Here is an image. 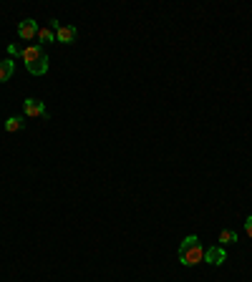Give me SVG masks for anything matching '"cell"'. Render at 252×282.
Returning <instances> with one entry per match:
<instances>
[{
  "label": "cell",
  "mask_w": 252,
  "mask_h": 282,
  "mask_svg": "<svg viewBox=\"0 0 252 282\" xmlns=\"http://www.w3.org/2000/svg\"><path fill=\"white\" fill-rule=\"evenodd\" d=\"M202 260H204V247H202L199 237H197V234L184 237L182 247H179V262H182L184 267H194V265H199Z\"/></svg>",
  "instance_id": "cell-2"
},
{
  "label": "cell",
  "mask_w": 252,
  "mask_h": 282,
  "mask_svg": "<svg viewBox=\"0 0 252 282\" xmlns=\"http://www.w3.org/2000/svg\"><path fill=\"white\" fill-rule=\"evenodd\" d=\"M51 30H56V40L58 43H66V46H71V43H76V28L73 25H61L58 20H51Z\"/></svg>",
  "instance_id": "cell-3"
},
{
  "label": "cell",
  "mask_w": 252,
  "mask_h": 282,
  "mask_svg": "<svg viewBox=\"0 0 252 282\" xmlns=\"http://www.w3.org/2000/svg\"><path fill=\"white\" fill-rule=\"evenodd\" d=\"M23 126H25V118H23V116H10V118L5 121V131H8V134L20 131Z\"/></svg>",
  "instance_id": "cell-8"
},
{
  "label": "cell",
  "mask_w": 252,
  "mask_h": 282,
  "mask_svg": "<svg viewBox=\"0 0 252 282\" xmlns=\"http://www.w3.org/2000/svg\"><path fill=\"white\" fill-rule=\"evenodd\" d=\"M245 229H247V234L252 237V214L247 217V222H245Z\"/></svg>",
  "instance_id": "cell-11"
},
{
  "label": "cell",
  "mask_w": 252,
  "mask_h": 282,
  "mask_svg": "<svg viewBox=\"0 0 252 282\" xmlns=\"http://www.w3.org/2000/svg\"><path fill=\"white\" fill-rule=\"evenodd\" d=\"M20 58L25 61V68L33 76H43L48 71V56H46V51H43V46H40V43L20 48Z\"/></svg>",
  "instance_id": "cell-1"
},
{
  "label": "cell",
  "mask_w": 252,
  "mask_h": 282,
  "mask_svg": "<svg viewBox=\"0 0 252 282\" xmlns=\"http://www.w3.org/2000/svg\"><path fill=\"white\" fill-rule=\"evenodd\" d=\"M23 111H25V116H48L46 113V106H43V101H38V98H25L23 101Z\"/></svg>",
  "instance_id": "cell-4"
},
{
  "label": "cell",
  "mask_w": 252,
  "mask_h": 282,
  "mask_svg": "<svg viewBox=\"0 0 252 282\" xmlns=\"http://www.w3.org/2000/svg\"><path fill=\"white\" fill-rule=\"evenodd\" d=\"M56 40V33L51 28H38V43L43 46V43H53Z\"/></svg>",
  "instance_id": "cell-9"
},
{
  "label": "cell",
  "mask_w": 252,
  "mask_h": 282,
  "mask_svg": "<svg viewBox=\"0 0 252 282\" xmlns=\"http://www.w3.org/2000/svg\"><path fill=\"white\" fill-rule=\"evenodd\" d=\"M8 53H10V56H20V48H18V46H8Z\"/></svg>",
  "instance_id": "cell-12"
},
{
  "label": "cell",
  "mask_w": 252,
  "mask_h": 282,
  "mask_svg": "<svg viewBox=\"0 0 252 282\" xmlns=\"http://www.w3.org/2000/svg\"><path fill=\"white\" fill-rule=\"evenodd\" d=\"M220 242H222V245H232V242H237V232L222 229V232H220Z\"/></svg>",
  "instance_id": "cell-10"
},
{
  "label": "cell",
  "mask_w": 252,
  "mask_h": 282,
  "mask_svg": "<svg viewBox=\"0 0 252 282\" xmlns=\"http://www.w3.org/2000/svg\"><path fill=\"white\" fill-rule=\"evenodd\" d=\"M204 260H207L209 265H222V262H227V252H225L222 245L209 247V250H204Z\"/></svg>",
  "instance_id": "cell-5"
},
{
  "label": "cell",
  "mask_w": 252,
  "mask_h": 282,
  "mask_svg": "<svg viewBox=\"0 0 252 282\" xmlns=\"http://www.w3.org/2000/svg\"><path fill=\"white\" fill-rule=\"evenodd\" d=\"M18 35H20L23 40L35 38V35H38V23H35V20H30V18H25V20L18 25Z\"/></svg>",
  "instance_id": "cell-6"
},
{
  "label": "cell",
  "mask_w": 252,
  "mask_h": 282,
  "mask_svg": "<svg viewBox=\"0 0 252 282\" xmlns=\"http://www.w3.org/2000/svg\"><path fill=\"white\" fill-rule=\"evenodd\" d=\"M13 71H15V63H13L10 58L0 61V84H5V81L13 76Z\"/></svg>",
  "instance_id": "cell-7"
}]
</instances>
